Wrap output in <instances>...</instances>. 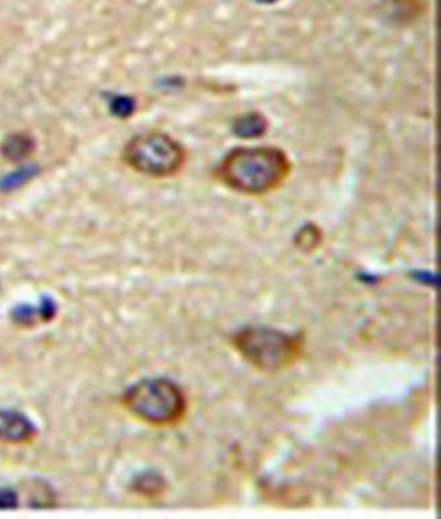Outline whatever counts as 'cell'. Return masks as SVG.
Returning a JSON list of instances; mask_svg holds the SVG:
<instances>
[{
    "label": "cell",
    "instance_id": "10",
    "mask_svg": "<svg viewBox=\"0 0 441 519\" xmlns=\"http://www.w3.org/2000/svg\"><path fill=\"white\" fill-rule=\"evenodd\" d=\"M14 502H15V498H14L13 494L8 493V491H0V507H11L14 506Z\"/></svg>",
    "mask_w": 441,
    "mask_h": 519
},
{
    "label": "cell",
    "instance_id": "9",
    "mask_svg": "<svg viewBox=\"0 0 441 519\" xmlns=\"http://www.w3.org/2000/svg\"><path fill=\"white\" fill-rule=\"evenodd\" d=\"M133 109H135V102L128 97H115L110 102V110H112L113 115L120 117V118H127L132 115Z\"/></svg>",
    "mask_w": 441,
    "mask_h": 519
},
{
    "label": "cell",
    "instance_id": "1",
    "mask_svg": "<svg viewBox=\"0 0 441 519\" xmlns=\"http://www.w3.org/2000/svg\"><path fill=\"white\" fill-rule=\"evenodd\" d=\"M292 165L287 154L276 147L238 148L230 152L218 175L224 185L248 196H265L284 185Z\"/></svg>",
    "mask_w": 441,
    "mask_h": 519
},
{
    "label": "cell",
    "instance_id": "2",
    "mask_svg": "<svg viewBox=\"0 0 441 519\" xmlns=\"http://www.w3.org/2000/svg\"><path fill=\"white\" fill-rule=\"evenodd\" d=\"M234 345L255 369L276 373L290 368L302 357L304 341L301 335L269 327H249L238 332Z\"/></svg>",
    "mask_w": 441,
    "mask_h": 519
},
{
    "label": "cell",
    "instance_id": "8",
    "mask_svg": "<svg viewBox=\"0 0 441 519\" xmlns=\"http://www.w3.org/2000/svg\"><path fill=\"white\" fill-rule=\"evenodd\" d=\"M265 129V121L262 117L249 115L238 119L235 124V132L242 137H252L261 135Z\"/></svg>",
    "mask_w": 441,
    "mask_h": 519
},
{
    "label": "cell",
    "instance_id": "4",
    "mask_svg": "<svg viewBox=\"0 0 441 519\" xmlns=\"http://www.w3.org/2000/svg\"><path fill=\"white\" fill-rule=\"evenodd\" d=\"M124 159L138 173L165 178L181 170L187 154L184 147L166 133L146 132L128 143Z\"/></svg>",
    "mask_w": 441,
    "mask_h": 519
},
{
    "label": "cell",
    "instance_id": "6",
    "mask_svg": "<svg viewBox=\"0 0 441 519\" xmlns=\"http://www.w3.org/2000/svg\"><path fill=\"white\" fill-rule=\"evenodd\" d=\"M33 148H35V143L29 136L15 133L3 141L2 154L11 162H21L32 154Z\"/></svg>",
    "mask_w": 441,
    "mask_h": 519
},
{
    "label": "cell",
    "instance_id": "7",
    "mask_svg": "<svg viewBox=\"0 0 441 519\" xmlns=\"http://www.w3.org/2000/svg\"><path fill=\"white\" fill-rule=\"evenodd\" d=\"M37 171L38 168H35V166H26V168H19V170L14 171V173L5 175L0 180V188L5 191L14 190V188L29 182L33 177L37 175Z\"/></svg>",
    "mask_w": 441,
    "mask_h": 519
},
{
    "label": "cell",
    "instance_id": "5",
    "mask_svg": "<svg viewBox=\"0 0 441 519\" xmlns=\"http://www.w3.org/2000/svg\"><path fill=\"white\" fill-rule=\"evenodd\" d=\"M35 434L32 423L24 415L13 411H0V440L24 443Z\"/></svg>",
    "mask_w": 441,
    "mask_h": 519
},
{
    "label": "cell",
    "instance_id": "3",
    "mask_svg": "<svg viewBox=\"0 0 441 519\" xmlns=\"http://www.w3.org/2000/svg\"><path fill=\"white\" fill-rule=\"evenodd\" d=\"M128 410L147 423H176L187 410V401L179 385L170 380H144L126 395Z\"/></svg>",
    "mask_w": 441,
    "mask_h": 519
}]
</instances>
